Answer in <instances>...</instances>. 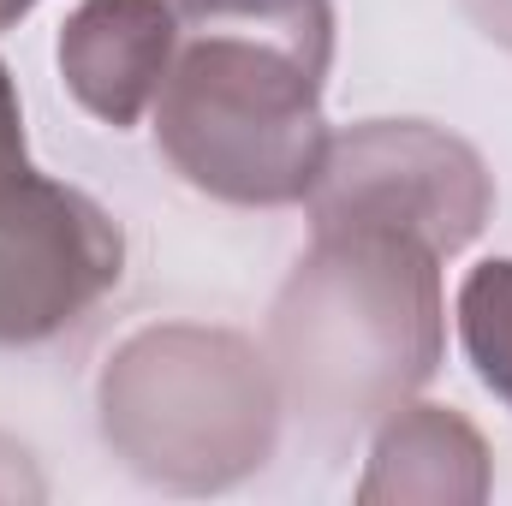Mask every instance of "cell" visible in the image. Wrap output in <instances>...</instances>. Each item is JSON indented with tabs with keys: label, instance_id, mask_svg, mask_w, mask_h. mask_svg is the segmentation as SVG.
Listing matches in <instances>:
<instances>
[{
	"label": "cell",
	"instance_id": "7",
	"mask_svg": "<svg viewBox=\"0 0 512 506\" xmlns=\"http://www.w3.org/2000/svg\"><path fill=\"white\" fill-rule=\"evenodd\" d=\"M489 495V441L453 405H393L376 429L370 471L358 501H483Z\"/></svg>",
	"mask_w": 512,
	"mask_h": 506
},
{
	"label": "cell",
	"instance_id": "12",
	"mask_svg": "<svg viewBox=\"0 0 512 506\" xmlns=\"http://www.w3.org/2000/svg\"><path fill=\"white\" fill-rule=\"evenodd\" d=\"M459 6L471 12V24H477L489 42L512 48V0H459Z\"/></svg>",
	"mask_w": 512,
	"mask_h": 506
},
{
	"label": "cell",
	"instance_id": "13",
	"mask_svg": "<svg viewBox=\"0 0 512 506\" xmlns=\"http://www.w3.org/2000/svg\"><path fill=\"white\" fill-rule=\"evenodd\" d=\"M30 6H36V0H0V30H12V24L30 12Z\"/></svg>",
	"mask_w": 512,
	"mask_h": 506
},
{
	"label": "cell",
	"instance_id": "8",
	"mask_svg": "<svg viewBox=\"0 0 512 506\" xmlns=\"http://www.w3.org/2000/svg\"><path fill=\"white\" fill-rule=\"evenodd\" d=\"M179 30H227V36H256L304 66L328 72L334 66V0H173Z\"/></svg>",
	"mask_w": 512,
	"mask_h": 506
},
{
	"label": "cell",
	"instance_id": "4",
	"mask_svg": "<svg viewBox=\"0 0 512 506\" xmlns=\"http://www.w3.org/2000/svg\"><path fill=\"white\" fill-rule=\"evenodd\" d=\"M304 209L310 233L393 227L441 256H459L495 215V179L465 137L429 120H364L328 137Z\"/></svg>",
	"mask_w": 512,
	"mask_h": 506
},
{
	"label": "cell",
	"instance_id": "10",
	"mask_svg": "<svg viewBox=\"0 0 512 506\" xmlns=\"http://www.w3.org/2000/svg\"><path fill=\"white\" fill-rule=\"evenodd\" d=\"M24 167H30V155H24V108H18V84H12V72L0 60V179H12Z\"/></svg>",
	"mask_w": 512,
	"mask_h": 506
},
{
	"label": "cell",
	"instance_id": "5",
	"mask_svg": "<svg viewBox=\"0 0 512 506\" xmlns=\"http://www.w3.org/2000/svg\"><path fill=\"white\" fill-rule=\"evenodd\" d=\"M126 280L114 215L36 167L0 179V346H48Z\"/></svg>",
	"mask_w": 512,
	"mask_h": 506
},
{
	"label": "cell",
	"instance_id": "3",
	"mask_svg": "<svg viewBox=\"0 0 512 506\" xmlns=\"http://www.w3.org/2000/svg\"><path fill=\"white\" fill-rule=\"evenodd\" d=\"M102 435L137 477L161 489H227L274 453L280 381L233 328L161 322L137 328L108 358Z\"/></svg>",
	"mask_w": 512,
	"mask_h": 506
},
{
	"label": "cell",
	"instance_id": "11",
	"mask_svg": "<svg viewBox=\"0 0 512 506\" xmlns=\"http://www.w3.org/2000/svg\"><path fill=\"white\" fill-rule=\"evenodd\" d=\"M0 501H42V477L30 471V453L0 441Z\"/></svg>",
	"mask_w": 512,
	"mask_h": 506
},
{
	"label": "cell",
	"instance_id": "6",
	"mask_svg": "<svg viewBox=\"0 0 512 506\" xmlns=\"http://www.w3.org/2000/svg\"><path fill=\"white\" fill-rule=\"evenodd\" d=\"M179 42L185 30H179L173 0H78L60 30L54 60L84 114L126 131L155 108L179 60Z\"/></svg>",
	"mask_w": 512,
	"mask_h": 506
},
{
	"label": "cell",
	"instance_id": "9",
	"mask_svg": "<svg viewBox=\"0 0 512 506\" xmlns=\"http://www.w3.org/2000/svg\"><path fill=\"white\" fill-rule=\"evenodd\" d=\"M459 346L477 381L512 405V256H489L459 286Z\"/></svg>",
	"mask_w": 512,
	"mask_h": 506
},
{
	"label": "cell",
	"instance_id": "1",
	"mask_svg": "<svg viewBox=\"0 0 512 506\" xmlns=\"http://www.w3.org/2000/svg\"><path fill=\"white\" fill-rule=\"evenodd\" d=\"M447 256L393 227H322L274 298L268 364L280 405L352 435L405 405L447 358Z\"/></svg>",
	"mask_w": 512,
	"mask_h": 506
},
{
	"label": "cell",
	"instance_id": "2",
	"mask_svg": "<svg viewBox=\"0 0 512 506\" xmlns=\"http://www.w3.org/2000/svg\"><path fill=\"white\" fill-rule=\"evenodd\" d=\"M322 78L328 72L274 42L191 30L149 108L155 149L215 203L292 209L310 197L334 137L322 120Z\"/></svg>",
	"mask_w": 512,
	"mask_h": 506
}]
</instances>
